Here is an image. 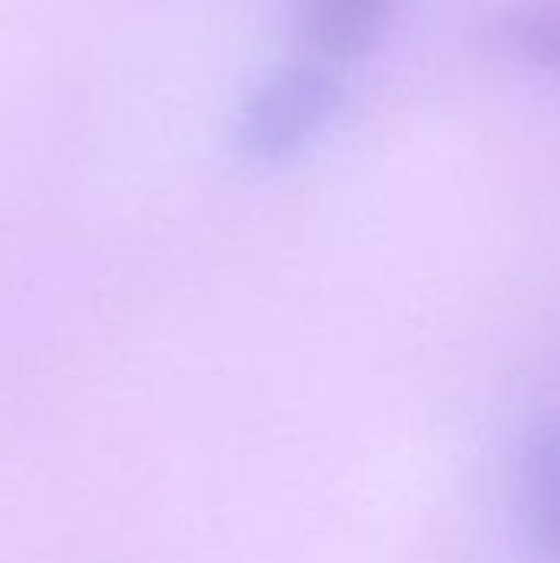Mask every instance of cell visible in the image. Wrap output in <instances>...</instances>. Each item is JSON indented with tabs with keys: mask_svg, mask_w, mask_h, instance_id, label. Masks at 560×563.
Returning a JSON list of instances; mask_svg holds the SVG:
<instances>
[{
	"mask_svg": "<svg viewBox=\"0 0 560 563\" xmlns=\"http://www.w3.org/2000/svg\"><path fill=\"white\" fill-rule=\"evenodd\" d=\"M340 82L307 63L271 69L244 96L234 119V148L254 165L294 158L340 109Z\"/></svg>",
	"mask_w": 560,
	"mask_h": 563,
	"instance_id": "6da1fadb",
	"label": "cell"
},
{
	"mask_svg": "<svg viewBox=\"0 0 560 563\" xmlns=\"http://www.w3.org/2000/svg\"><path fill=\"white\" fill-rule=\"evenodd\" d=\"M396 0H300V36L323 59L363 56L383 33Z\"/></svg>",
	"mask_w": 560,
	"mask_h": 563,
	"instance_id": "7a4b0ae2",
	"label": "cell"
},
{
	"mask_svg": "<svg viewBox=\"0 0 560 563\" xmlns=\"http://www.w3.org/2000/svg\"><path fill=\"white\" fill-rule=\"evenodd\" d=\"M518 511L531 544L560 563V429L541 432L518 472Z\"/></svg>",
	"mask_w": 560,
	"mask_h": 563,
	"instance_id": "3957f363",
	"label": "cell"
},
{
	"mask_svg": "<svg viewBox=\"0 0 560 563\" xmlns=\"http://www.w3.org/2000/svg\"><path fill=\"white\" fill-rule=\"evenodd\" d=\"M498 40L528 63L560 69V0L512 10L498 23Z\"/></svg>",
	"mask_w": 560,
	"mask_h": 563,
	"instance_id": "277c9868",
	"label": "cell"
}]
</instances>
